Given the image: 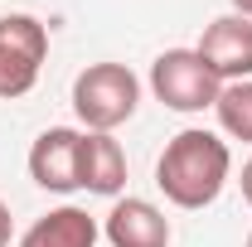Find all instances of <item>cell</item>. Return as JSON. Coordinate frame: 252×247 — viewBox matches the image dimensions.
I'll use <instances>...</instances> for the list:
<instances>
[{
  "label": "cell",
  "instance_id": "obj_14",
  "mask_svg": "<svg viewBox=\"0 0 252 247\" xmlns=\"http://www.w3.org/2000/svg\"><path fill=\"white\" fill-rule=\"evenodd\" d=\"M248 247H252V233H248Z\"/></svg>",
  "mask_w": 252,
  "mask_h": 247
},
{
  "label": "cell",
  "instance_id": "obj_7",
  "mask_svg": "<svg viewBox=\"0 0 252 247\" xmlns=\"http://www.w3.org/2000/svg\"><path fill=\"white\" fill-rule=\"evenodd\" d=\"M102 238L112 247H170V218L151 199H117L102 218Z\"/></svg>",
  "mask_w": 252,
  "mask_h": 247
},
{
  "label": "cell",
  "instance_id": "obj_6",
  "mask_svg": "<svg viewBox=\"0 0 252 247\" xmlns=\"http://www.w3.org/2000/svg\"><path fill=\"white\" fill-rule=\"evenodd\" d=\"M194 49L214 68L219 83H248L252 78V20H243V15H219Z\"/></svg>",
  "mask_w": 252,
  "mask_h": 247
},
{
  "label": "cell",
  "instance_id": "obj_11",
  "mask_svg": "<svg viewBox=\"0 0 252 247\" xmlns=\"http://www.w3.org/2000/svg\"><path fill=\"white\" fill-rule=\"evenodd\" d=\"M10 233H15V218H10L5 199H0V247H10Z\"/></svg>",
  "mask_w": 252,
  "mask_h": 247
},
{
  "label": "cell",
  "instance_id": "obj_10",
  "mask_svg": "<svg viewBox=\"0 0 252 247\" xmlns=\"http://www.w3.org/2000/svg\"><path fill=\"white\" fill-rule=\"evenodd\" d=\"M214 112H219L223 136H233V141L252 146V78H248V83H223Z\"/></svg>",
  "mask_w": 252,
  "mask_h": 247
},
{
  "label": "cell",
  "instance_id": "obj_5",
  "mask_svg": "<svg viewBox=\"0 0 252 247\" xmlns=\"http://www.w3.org/2000/svg\"><path fill=\"white\" fill-rule=\"evenodd\" d=\"M30 180L49 194H73L83 189V131L73 126H49L30 146Z\"/></svg>",
  "mask_w": 252,
  "mask_h": 247
},
{
  "label": "cell",
  "instance_id": "obj_2",
  "mask_svg": "<svg viewBox=\"0 0 252 247\" xmlns=\"http://www.w3.org/2000/svg\"><path fill=\"white\" fill-rule=\"evenodd\" d=\"M141 107V78L126 63H88L73 78V112L88 131H117Z\"/></svg>",
  "mask_w": 252,
  "mask_h": 247
},
{
  "label": "cell",
  "instance_id": "obj_8",
  "mask_svg": "<svg viewBox=\"0 0 252 247\" xmlns=\"http://www.w3.org/2000/svg\"><path fill=\"white\" fill-rule=\"evenodd\" d=\"M97 238H102L97 218L78 204H63V209H49L44 218H34L20 247H97Z\"/></svg>",
  "mask_w": 252,
  "mask_h": 247
},
{
  "label": "cell",
  "instance_id": "obj_13",
  "mask_svg": "<svg viewBox=\"0 0 252 247\" xmlns=\"http://www.w3.org/2000/svg\"><path fill=\"white\" fill-rule=\"evenodd\" d=\"M233 5V15H243V20H252V0H228Z\"/></svg>",
  "mask_w": 252,
  "mask_h": 247
},
{
  "label": "cell",
  "instance_id": "obj_4",
  "mask_svg": "<svg viewBox=\"0 0 252 247\" xmlns=\"http://www.w3.org/2000/svg\"><path fill=\"white\" fill-rule=\"evenodd\" d=\"M49 59V30L34 15H0V102H15L39 83Z\"/></svg>",
  "mask_w": 252,
  "mask_h": 247
},
{
  "label": "cell",
  "instance_id": "obj_12",
  "mask_svg": "<svg viewBox=\"0 0 252 247\" xmlns=\"http://www.w3.org/2000/svg\"><path fill=\"white\" fill-rule=\"evenodd\" d=\"M238 185H243V199H248V204H252V160H248V165H243V180H238Z\"/></svg>",
  "mask_w": 252,
  "mask_h": 247
},
{
  "label": "cell",
  "instance_id": "obj_3",
  "mask_svg": "<svg viewBox=\"0 0 252 247\" xmlns=\"http://www.w3.org/2000/svg\"><path fill=\"white\" fill-rule=\"evenodd\" d=\"M151 93L170 112H204V107L219 102L223 83L214 78V68L199 59V49H165L151 63Z\"/></svg>",
  "mask_w": 252,
  "mask_h": 247
},
{
  "label": "cell",
  "instance_id": "obj_9",
  "mask_svg": "<svg viewBox=\"0 0 252 247\" xmlns=\"http://www.w3.org/2000/svg\"><path fill=\"white\" fill-rule=\"evenodd\" d=\"M83 189L117 199L126 189V151L112 131H83Z\"/></svg>",
  "mask_w": 252,
  "mask_h": 247
},
{
  "label": "cell",
  "instance_id": "obj_1",
  "mask_svg": "<svg viewBox=\"0 0 252 247\" xmlns=\"http://www.w3.org/2000/svg\"><path fill=\"white\" fill-rule=\"evenodd\" d=\"M228 175H233V151L223 136L204 131V126L180 131L156 160V185L175 209H209L223 194Z\"/></svg>",
  "mask_w": 252,
  "mask_h": 247
}]
</instances>
